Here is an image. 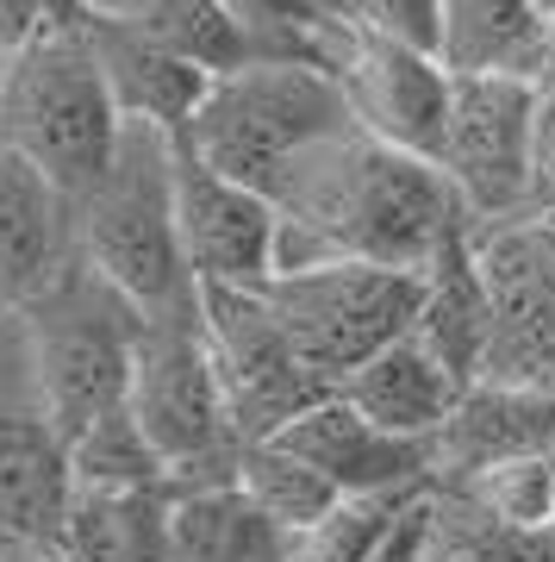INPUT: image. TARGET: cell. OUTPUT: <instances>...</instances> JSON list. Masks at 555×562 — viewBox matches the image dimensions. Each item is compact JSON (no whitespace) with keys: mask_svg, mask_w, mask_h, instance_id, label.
<instances>
[{"mask_svg":"<svg viewBox=\"0 0 555 562\" xmlns=\"http://www.w3.org/2000/svg\"><path fill=\"white\" fill-rule=\"evenodd\" d=\"M81 7H88L94 20H120V13H132V7H138V0H81Z\"/></svg>","mask_w":555,"mask_h":562,"instance_id":"obj_29","label":"cell"},{"mask_svg":"<svg viewBox=\"0 0 555 562\" xmlns=\"http://www.w3.org/2000/svg\"><path fill=\"white\" fill-rule=\"evenodd\" d=\"M524 220H555V76L536 81V138H531V206Z\"/></svg>","mask_w":555,"mask_h":562,"instance_id":"obj_28","label":"cell"},{"mask_svg":"<svg viewBox=\"0 0 555 562\" xmlns=\"http://www.w3.org/2000/svg\"><path fill=\"white\" fill-rule=\"evenodd\" d=\"M88 44H94V63H100V76H106V88H113V101H120L125 125H157V132L181 138V125L200 113L213 76H200L181 57L157 50L125 20H94L88 13Z\"/></svg>","mask_w":555,"mask_h":562,"instance_id":"obj_18","label":"cell"},{"mask_svg":"<svg viewBox=\"0 0 555 562\" xmlns=\"http://www.w3.org/2000/svg\"><path fill=\"white\" fill-rule=\"evenodd\" d=\"M462 494L475 501L480 519L512 531V538L555 531V450L494 462V469H480L475 482H462Z\"/></svg>","mask_w":555,"mask_h":562,"instance_id":"obj_25","label":"cell"},{"mask_svg":"<svg viewBox=\"0 0 555 562\" xmlns=\"http://www.w3.org/2000/svg\"><path fill=\"white\" fill-rule=\"evenodd\" d=\"M555 450V401L531 394V387H506V382H475L456 401L450 425L431 438V482L450 469L456 482H475L480 469L512 457H536Z\"/></svg>","mask_w":555,"mask_h":562,"instance_id":"obj_15","label":"cell"},{"mask_svg":"<svg viewBox=\"0 0 555 562\" xmlns=\"http://www.w3.org/2000/svg\"><path fill=\"white\" fill-rule=\"evenodd\" d=\"M57 562H169V487H76L57 531Z\"/></svg>","mask_w":555,"mask_h":562,"instance_id":"obj_21","label":"cell"},{"mask_svg":"<svg viewBox=\"0 0 555 562\" xmlns=\"http://www.w3.org/2000/svg\"><path fill=\"white\" fill-rule=\"evenodd\" d=\"M69 487H106V494H144V487H169V462L150 450L132 413L100 419L94 431H81L69 450Z\"/></svg>","mask_w":555,"mask_h":562,"instance_id":"obj_24","label":"cell"},{"mask_svg":"<svg viewBox=\"0 0 555 562\" xmlns=\"http://www.w3.org/2000/svg\"><path fill=\"white\" fill-rule=\"evenodd\" d=\"M331 76H338L343 106H350V120H356L362 132H375L381 144L412 150V157H424V162L437 157L456 76H450L431 50L387 44V38H369V32H350V25H343Z\"/></svg>","mask_w":555,"mask_h":562,"instance_id":"obj_12","label":"cell"},{"mask_svg":"<svg viewBox=\"0 0 555 562\" xmlns=\"http://www.w3.org/2000/svg\"><path fill=\"white\" fill-rule=\"evenodd\" d=\"M299 543L238 482L169 487V562H299Z\"/></svg>","mask_w":555,"mask_h":562,"instance_id":"obj_19","label":"cell"},{"mask_svg":"<svg viewBox=\"0 0 555 562\" xmlns=\"http://www.w3.org/2000/svg\"><path fill=\"white\" fill-rule=\"evenodd\" d=\"M200 331H206V350H213V369H218V387H225V413H231L238 443L275 438L294 413H306L313 401L331 394L294 357L269 288L262 294H250V288H200Z\"/></svg>","mask_w":555,"mask_h":562,"instance_id":"obj_9","label":"cell"},{"mask_svg":"<svg viewBox=\"0 0 555 562\" xmlns=\"http://www.w3.org/2000/svg\"><path fill=\"white\" fill-rule=\"evenodd\" d=\"M175 232L194 288H275L281 276V206L243 181L194 162L175 144Z\"/></svg>","mask_w":555,"mask_h":562,"instance_id":"obj_11","label":"cell"},{"mask_svg":"<svg viewBox=\"0 0 555 562\" xmlns=\"http://www.w3.org/2000/svg\"><path fill=\"white\" fill-rule=\"evenodd\" d=\"M125 413L138 419L150 450L169 462V487L194 482V469H218L231 482L238 431H231L225 387H218L213 350H206V331H200V301L181 306V313L144 319Z\"/></svg>","mask_w":555,"mask_h":562,"instance_id":"obj_6","label":"cell"},{"mask_svg":"<svg viewBox=\"0 0 555 562\" xmlns=\"http://www.w3.org/2000/svg\"><path fill=\"white\" fill-rule=\"evenodd\" d=\"M125 138V113L100 76L88 20L38 32L32 44L0 57V144L20 150L81 201L113 169Z\"/></svg>","mask_w":555,"mask_h":562,"instance_id":"obj_2","label":"cell"},{"mask_svg":"<svg viewBox=\"0 0 555 562\" xmlns=\"http://www.w3.org/2000/svg\"><path fill=\"white\" fill-rule=\"evenodd\" d=\"M269 301H275V319L294 344V357L338 394L343 375H356L387 344L412 338L418 306H424V276L375 269V262H318V269L275 276Z\"/></svg>","mask_w":555,"mask_h":562,"instance_id":"obj_7","label":"cell"},{"mask_svg":"<svg viewBox=\"0 0 555 562\" xmlns=\"http://www.w3.org/2000/svg\"><path fill=\"white\" fill-rule=\"evenodd\" d=\"M543 76H555V50H550V69H543Z\"/></svg>","mask_w":555,"mask_h":562,"instance_id":"obj_32","label":"cell"},{"mask_svg":"<svg viewBox=\"0 0 555 562\" xmlns=\"http://www.w3.org/2000/svg\"><path fill=\"white\" fill-rule=\"evenodd\" d=\"M76 250L100 281H113L144 319L200 301L175 232V138L157 125H125L120 157L76 201Z\"/></svg>","mask_w":555,"mask_h":562,"instance_id":"obj_3","label":"cell"},{"mask_svg":"<svg viewBox=\"0 0 555 562\" xmlns=\"http://www.w3.org/2000/svg\"><path fill=\"white\" fill-rule=\"evenodd\" d=\"M313 7L325 13V20H338V25H343V7H350V0H313Z\"/></svg>","mask_w":555,"mask_h":562,"instance_id":"obj_30","label":"cell"},{"mask_svg":"<svg viewBox=\"0 0 555 562\" xmlns=\"http://www.w3.org/2000/svg\"><path fill=\"white\" fill-rule=\"evenodd\" d=\"M231 482H238L275 525H287L294 538H313L318 525L343 506V494L325 482L318 469H306L299 457H287V450L269 443V438L238 443V469H231Z\"/></svg>","mask_w":555,"mask_h":562,"instance_id":"obj_23","label":"cell"},{"mask_svg":"<svg viewBox=\"0 0 555 562\" xmlns=\"http://www.w3.org/2000/svg\"><path fill=\"white\" fill-rule=\"evenodd\" d=\"M76 262V201L32 157L0 144V301L32 306Z\"/></svg>","mask_w":555,"mask_h":562,"instance_id":"obj_14","label":"cell"},{"mask_svg":"<svg viewBox=\"0 0 555 562\" xmlns=\"http://www.w3.org/2000/svg\"><path fill=\"white\" fill-rule=\"evenodd\" d=\"M138 331H144V313L113 281H100L88 262H76L50 294L25 306V357H32V382H38L50 443L69 450L81 431L125 413Z\"/></svg>","mask_w":555,"mask_h":562,"instance_id":"obj_4","label":"cell"},{"mask_svg":"<svg viewBox=\"0 0 555 562\" xmlns=\"http://www.w3.org/2000/svg\"><path fill=\"white\" fill-rule=\"evenodd\" d=\"M269 443H281L287 457L318 469L343 501H381V494H406V487L431 482V450L381 431L343 394H325L306 413H294Z\"/></svg>","mask_w":555,"mask_h":562,"instance_id":"obj_13","label":"cell"},{"mask_svg":"<svg viewBox=\"0 0 555 562\" xmlns=\"http://www.w3.org/2000/svg\"><path fill=\"white\" fill-rule=\"evenodd\" d=\"M281 276L318 262H375V269H437L480 225L443 169L412 150L381 144L356 120L318 138L281 176Z\"/></svg>","mask_w":555,"mask_h":562,"instance_id":"obj_1","label":"cell"},{"mask_svg":"<svg viewBox=\"0 0 555 562\" xmlns=\"http://www.w3.org/2000/svg\"><path fill=\"white\" fill-rule=\"evenodd\" d=\"M475 257L494 301V338L480 382L531 387L555 401V244L536 220L475 232Z\"/></svg>","mask_w":555,"mask_h":562,"instance_id":"obj_10","label":"cell"},{"mask_svg":"<svg viewBox=\"0 0 555 562\" xmlns=\"http://www.w3.org/2000/svg\"><path fill=\"white\" fill-rule=\"evenodd\" d=\"M343 25L350 32H369V38H387V44H412V50H431L437 57V0H350L343 7Z\"/></svg>","mask_w":555,"mask_h":562,"instance_id":"obj_27","label":"cell"},{"mask_svg":"<svg viewBox=\"0 0 555 562\" xmlns=\"http://www.w3.org/2000/svg\"><path fill=\"white\" fill-rule=\"evenodd\" d=\"M350 125L343 88L331 69L313 63H243L206 88V101L181 125V150L218 176L243 181L275 201L281 176L294 169L318 138Z\"/></svg>","mask_w":555,"mask_h":562,"instance_id":"obj_5","label":"cell"},{"mask_svg":"<svg viewBox=\"0 0 555 562\" xmlns=\"http://www.w3.org/2000/svg\"><path fill=\"white\" fill-rule=\"evenodd\" d=\"M531 138H536V81L456 76L443 144H437L431 162L462 194V206L480 232L524 220V206H531Z\"/></svg>","mask_w":555,"mask_h":562,"instance_id":"obj_8","label":"cell"},{"mask_svg":"<svg viewBox=\"0 0 555 562\" xmlns=\"http://www.w3.org/2000/svg\"><path fill=\"white\" fill-rule=\"evenodd\" d=\"M225 7L238 13L257 63H313V69L338 63L343 25L325 20L313 0H225Z\"/></svg>","mask_w":555,"mask_h":562,"instance_id":"obj_26","label":"cell"},{"mask_svg":"<svg viewBox=\"0 0 555 562\" xmlns=\"http://www.w3.org/2000/svg\"><path fill=\"white\" fill-rule=\"evenodd\" d=\"M543 13H550V20H555V0H543Z\"/></svg>","mask_w":555,"mask_h":562,"instance_id":"obj_31","label":"cell"},{"mask_svg":"<svg viewBox=\"0 0 555 562\" xmlns=\"http://www.w3.org/2000/svg\"><path fill=\"white\" fill-rule=\"evenodd\" d=\"M120 20L132 25L138 38H150L157 50L181 57L188 69H200V76H213V81L243 69V63H257L238 13H231L225 0H138Z\"/></svg>","mask_w":555,"mask_h":562,"instance_id":"obj_22","label":"cell"},{"mask_svg":"<svg viewBox=\"0 0 555 562\" xmlns=\"http://www.w3.org/2000/svg\"><path fill=\"white\" fill-rule=\"evenodd\" d=\"M412 338L443 357V369L462 387L480 382L487 369V338H494V301H487V276H480L475 238H462L450 257L424 269V306H418Z\"/></svg>","mask_w":555,"mask_h":562,"instance_id":"obj_20","label":"cell"},{"mask_svg":"<svg viewBox=\"0 0 555 562\" xmlns=\"http://www.w3.org/2000/svg\"><path fill=\"white\" fill-rule=\"evenodd\" d=\"M338 394L356 406L362 419H375L381 431H394V438L431 450V438L450 425V413H456V401L468 387H462L456 375L443 369V357H431L418 338H399V344H387L381 357L362 362L356 375H343Z\"/></svg>","mask_w":555,"mask_h":562,"instance_id":"obj_17","label":"cell"},{"mask_svg":"<svg viewBox=\"0 0 555 562\" xmlns=\"http://www.w3.org/2000/svg\"><path fill=\"white\" fill-rule=\"evenodd\" d=\"M555 20L543 0H437V63L450 76H524L543 81Z\"/></svg>","mask_w":555,"mask_h":562,"instance_id":"obj_16","label":"cell"}]
</instances>
